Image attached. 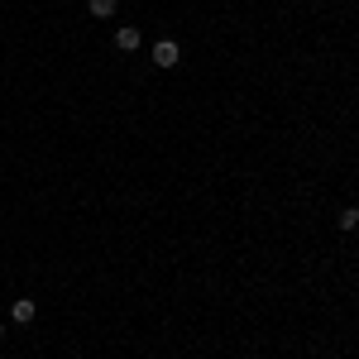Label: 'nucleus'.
Masks as SVG:
<instances>
[{
  "mask_svg": "<svg viewBox=\"0 0 359 359\" xmlns=\"http://www.w3.org/2000/svg\"><path fill=\"white\" fill-rule=\"evenodd\" d=\"M335 225H340V230L350 235V230L359 225V206H345V211H340V221H335Z\"/></svg>",
  "mask_w": 359,
  "mask_h": 359,
  "instance_id": "nucleus-4",
  "label": "nucleus"
},
{
  "mask_svg": "<svg viewBox=\"0 0 359 359\" xmlns=\"http://www.w3.org/2000/svg\"><path fill=\"white\" fill-rule=\"evenodd\" d=\"M139 43H144V34H139V29H115V48H120V53H135Z\"/></svg>",
  "mask_w": 359,
  "mask_h": 359,
  "instance_id": "nucleus-2",
  "label": "nucleus"
},
{
  "mask_svg": "<svg viewBox=\"0 0 359 359\" xmlns=\"http://www.w3.org/2000/svg\"><path fill=\"white\" fill-rule=\"evenodd\" d=\"M177 57H182V48H177L172 39H158V43H154V62H158V67H177Z\"/></svg>",
  "mask_w": 359,
  "mask_h": 359,
  "instance_id": "nucleus-1",
  "label": "nucleus"
},
{
  "mask_svg": "<svg viewBox=\"0 0 359 359\" xmlns=\"http://www.w3.org/2000/svg\"><path fill=\"white\" fill-rule=\"evenodd\" d=\"M0 335H5V326H0Z\"/></svg>",
  "mask_w": 359,
  "mask_h": 359,
  "instance_id": "nucleus-6",
  "label": "nucleus"
},
{
  "mask_svg": "<svg viewBox=\"0 0 359 359\" xmlns=\"http://www.w3.org/2000/svg\"><path fill=\"white\" fill-rule=\"evenodd\" d=\"M10 316H15V321H20V326H29V321H34V316H39V306H34V297H20V302L10 306Z\"/></svg>",
  "mask_w": 359,
  "mask_h": 359,
  "instance_id": "nucleus-3",
  "label": "nucleus"
},
{
  "mask_svg": "<svg viewBox=\"0 0 359 359\" xmlns=\"http://www.w3.org/2000/svg\"><path fill=\"white\" fill-rule=\"evenodd\" d=\"M91 15H96V20H111V15H115V0H91Z\"/></svg>",
  "mask_w": 359,
  "mask_h": 359,
  "instance_id": "nucleus-5",
  "label": "nucleus"
}]
</instances>
